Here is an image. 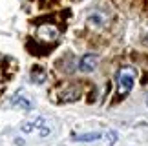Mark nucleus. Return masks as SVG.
<instances>
[{
	"mask_svg": "<svg viewBox=\"0 0 148 146\" xmlns=\"http://www.w3.org/2000/svg\"><path fill=\"white\" fill-rule=\"evenodd\" d=\"M135 77H137V71H135L132 66H128V64L121 66V68L117 70V75H115L117 93H119V95H126V93H130V89L134 88Z\"/></svg>",
	"mask_w": 148,
	"mask_h": 146,
	"instance_id": "nucleus-1",
	"label": "nucleus"
},
{
	"mask_svg": "<svg viewBox=\"0 0 148 146\" xmlns=\"http://www.w3.org/2000/svg\"><path fill=\"white\" fill-rule=\"evenodd\" d=\"M81 97V88L77 84H64L57 89V100L59 102H75Z\"/></svg>",
	"mask_w": 148,
	"mask_h": 146,
	"instance_id": "nucleus-2",
	"label": "nucleus"
},
{
	"mask_svg": "<svg viewBox=\"0 0 148 146\" xmlns=\"http://www.w3.org/2000/svg\"><path fill=\"white\" fill-rule=\"evenodd\" d=\"M60 31L55 24H40L37 27V37L44 42H55L59 38Z\"/></svg>",
	"mask_w": 148,
	"mask_h": 146,
	"instance_id": "nucleus-3",
	"label": "nucleus"
},
{
	"mask_svg": "<svg viewBox=\"0 0 148 146\" xmlns=\"http://www.w3.org/2000/svg\"><path fill=\"white\" fill-rule=\"evenodd\" d=\"M97 64H99V55L88 53V55H84V57L79 60V70H81L82 73H92L95 68H97Z\"/></svg>",
	"mask_w": 148,
	"mask_h": 146,
	"instance_id": "nucleus-4",
	"label": "nucleus"
},
{
	"mask_svg": "<svg viewBox=\"0 0 148 146\" xmlns=\"http://www.w3.org/2000/svg\"><path fill=\"white\" fill-rule=\"evenodd\" d=\"M101 137H102V133H99V132H90V133H82V135H73V141L93 143V141H99Z\"/></svg>",
	"mask_w": 148,
	"mask_h": 146,
	"instance_id": "nucleus-5",
	"label": "nucleus"
},
{
	"mask_svg": "<svg viewBox=\"0 0 148 146\" xmlns=\"http://www.w3.org/2000/svg\"><path fill=\"white\" fill-rule=\"evenodd\" d=\"M42 126H44V119H42V117H38V119L33 121V122H24L20 128H22V132H24V133H31L33 130H40Z\"/></svg>",
	"mask_w": 148,
	"mask_h": 146,
	"instance_id": "nucleus-6",
	"label": "nucleus"
},
{
	"mask_svg": "<svg viewBox=\"0 0 148 146\" xmlns=\"http://www.w3.org/2000/svg\"><path fill=\"white\" fill-rule=\"evenodd\" d=\"M31 82H35V84H44L46 82V71H44L42 68H33L31 70Z\"/></svg>",
	"mask_w": 148,
	"mask_h": 146,
	"instance_id": "nucleus-7",
	"label": "nucleus"
},
{
	"mask_svg": "<svg viewBox=\"0 0 148 146\" xmlns=\"http://www.w3.org/2000/svg\"><path fill=\"white\" fill-rule=\"evenodd\" d=\"M11 102H13V106H16V108H22V110H31V108H33L31 102H29L27 99H24V97H15Z\"/></svg>",
	"mask_w": 148,
	"mask_h": 146,
	"instance_id": "nucleus-8",
	"label": "nucleus"
},
{
	"mask_svg": "<svg viewBox=\"0 0 148 146\" xmlns=\"http://www.w3.org/2000/svg\"><path fill=\"white\" fill-rule=\"evenodd\" d=\"M102 20H104V15H102V13H93V15H90V18H88V26H92L95 22L93 27H101Z\"/></svg>",
	"mask_w": 148,
	"mask_h": 146,
	"instance_id": "nucleus-9",
	"label": "nucleus"
},
{
	"mask_svg": "<svg viewBox=\"0 0 148 146\" xmlns=\"http://www.w3.org/2000/svg\"><path fill=\"white\" fill-rule=\"evenodd\" d=\"M106 139H108V144H110V146H113V144H115L117 143V132H108L106 133Z\"/></svg>",
	"mask_w": 148,
	"mask_h": 146,
	"instance_id": "nucleus-10",
	"label": "nucleus"
},
{
	"mask_svg": "<svg viewBox=\"0 0 148 146\" xmlns=\"http://www.w3.org/2000/svg\"><path fill=\"white\" fill-rule=\"evenodd\" d=\"M2 89H4V86H2V82H0V93H2Z\"/></svg>",
	"mask_w": 148,
	"mask_h": 146,
	"instance_id": "nucleus-11",
	"label": "nucleus"
},
{
	"mask_svg": "<svg viewBox=\"0 0 148 146\" xmlns=\"http://www.w3.org/2000/svg\"><path fill=\"white\" fill-rule=\"evenodd\" d=\"M145 40H146V44H148V35H146V37H145Z\"/></svg>",
	"mask_w": 148,
	"mask_h": 146,
	"instance_id": "nucleus-12",
	"label": "nucleus"
},
{
	"mask_svg": "<svg viewBox=\"0 0 148 146\" xmlns=\"http://www.w3.org/2000/svg\"><path fill=\"white\" fill-rule=\"evenodd\" d=\"M146 106H148V99H146Z\"/></svg>",
	"mask_w": 148,
	"mask_h": 146,
	"instance_id": "nucleus-13",
	"label": "nucleus"
}]
</instances>
